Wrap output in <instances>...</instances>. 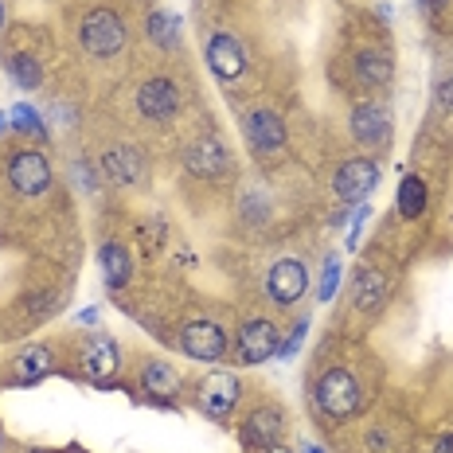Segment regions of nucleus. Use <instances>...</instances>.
I'll return each instance as SVG.
<instances>
[{
	"mask_svg": "<svg viewBox=\"0 0 453 453\" xmlns=\"http://www.w3.org/2000/svg\"><path fill=\"white\" fill-rule=\"evenodd\" d=\"M426 203H430L426 180H422V176H414V173H407V176L399 180V196H395V207H399V215H403L407 223H414V219H422Z\"/></svg>",
	"mask_w": 453,
	"mask_h": 453,
	"instance_id": "obj_23",
	"label": "nucleus"
},
{
	"mask_svg": "<svg viewBox=\"0 0 453 453\" xmlns=\"http://www.w3.org/2000/svg\"><path fill=\"white\" fill-rule=\"evenodd\" d=\"M98 317H102V309L90 305V309H82V313L74 317V320H79V325H87V328H94V325H98Z\"/></svg>",
	"mask_w": 453,
	"mask_h": 453,
	"instance_id": "obj_31",
	"label": "nucleus"
},
{
	"mask_svg": "<svg viewBox=\"0 0 453 453\" xmlns=\"http://www.w3.org/2000/svg\"><path fill=\"white\" fill-rule=\"evenodd\" d=\"M8 118H12V134H20V137H40V141L47 137L40 110H32L27 102H16V106L8 110Z\"/></svg>",
	"mask_w": 453,
	"mask_h": 453,
	"instance_id": "obj_26",
	"label": "nucleus"
},
{
	"mask_svg": "<svg viewBox=\"0 0 453 453\" xmlns=\"http://www.w3.org/2000/svg\"><path fill=\"white\" fill-rule=\"evenodd\" d=\"M8 134H12V118H8V110H4L0 113V137H8Z\"/></svg>",
	"mask_w": 453,
	"mask_h": 453,
	"instance_id": "obj_34",
	"label": "nucleus"
},
{
	"mask_svg": "<svg viewBox=\"0 0 453 453\" xmlns=\"http://www.w3.org/2000/svg\"><path fill=\"white\" fill-rule=\"evenodd\" d=\"M79 43L87 55H94V59H113V55L126 47V24H121V16L113 12V8L98 4L82 16Z\"/></svg>",
	"mask_w": 453,
	"mask_h": 453,
	"instance_id": "obj_2",
	"label": "nucleus"
},
{
	"mask_svg": "<svg viewBox=\"0 0 453 453\" xmlns=\"http://www.w3.org/2000/svg\"><path fill=\"white\" fill-rule=\"evenodd\" d=\"M281 430H286V418H281L278 407H254L247 414V422H242L239 438H242L247 449L258 453V449L273 446V441H281Z\"/></svg>",
	"mask_w": 453,
	"mask_h": 453,
	"instance_id": "obj_16",
	"label": "nucleus"
},
{
	"mask_svg": "<svg viewBox=\"0 0 453 453\" xmlns=\"http://www.w3.org/2000/svg\"><path fill=\"white\" fill-rule=\"evenodd\" d=\"M165 239H168V226H165V223H145V226H141V242H145V254H157Z\"/></svg>",
	"mask_w": 453,
	"mask_h": 453,
	"instance_id": "obj_28",
	"label": "nucleus"
},
{
	"mask_svg": "<svg viewBox=\"0 0 453 453\" xmlns=\"http://www.w3.org/2000/svg\"><path fill=\"white\" fill-rule=\"evenodd\" d=\"M305 453H325V449H320V446H305Z\"/></svg>",
	"mask_w": 453,
	"mask_h": 453,
	"instance_id": "obj_37",
	"label": "nucleus"
},
{
	"mask_svg": "<svg viewBox=\"0 0 453 453\" xmlns=\"http://www.w3.org/2000/svg\"><path fill=\"white\" fill-rule=\"evenodd\" d=\"M59 453H87V449H79V446H67V449H59Z\"/></svg>",
	"mask_w": 453,
	"mask_h": 453,
	"instance_id": "obj_36",
	"label": "nucleus"
},
{
	"mask_svg": "<svg viewBox=\"0 0 453 453\" xmlns=\"http://www.w3.org/2000/svg\"><path fill=\"white\" fill-rule=\"evenodd\" d=\"M51 180H55L51 160H47L43 153H35V149H24V153H16L12 160H8V184H12V192L24 196V200L47 196Z\"/></svg>",
	"mask_w": 453,
	"mask_h": 453,
	"instance_id": "obj_6",
	"label": "nucleus"
},
{
	"mask_svg": "<svg viewBox=\"0 0 453 453\" xmlns=\"http://www.w3.org/2000/svg\"><path fill=\"white\" fill-rule=\"evenodd\" d=\"M258 453H294L289 446H281V441H273V446H266V449H258Z\"/></svg>",
	"mask_w": 453,
	"mask_h": 453,
	"instance_id": "obj_35",
	"label": "nucleus"
},
{
	"mask_svg": "<svg viewBox=\"0 0 453 453\" xmlns=\"http://www.w3.org/2000/svg\"><path fill=\"white\" fill-rule=\"evenodd\" d=\"M372 219V207L367 203H356V215H352V231H348V239H344V247L348 250H356V242H360V231H364V223Z\"/></svg>",
	"mask_w": 453,
	"mask_h": 453,
	"instance_id": "obj_29",
	"label": "nucleus"
},
{
	"mask_svg": "<svg viewBox=\"0 0 453 453\" xmlns=\"http://www.w3.org/2000/svg\"><path fill=\"white\" fill-rule=\"evenodd\" d=\"M176 344H180V352L188 360H200V364H219L226 352H231V333L219 325V320L211 317H192L180 325V333H176Z\"/></svg>",
	"mask_w": 453,
	"mask_h": 453,
	"instance_id": "obj_1",
	"label": "nucleus"
},
{
	"mask_svg": "<svg viewBox=\"0 0 453 453\" xmlns=\"http://www.w3.org/2000/svg\"><path fill=\"white\" fill-rule=\"evenodd\" d=\"M340 278H344V262H340V254H328V258H325V266H320L317 289H313V297L320 301V305H328V301L336 297V289H340Z\"/></svg>",
	"mask_w": 453,
	"mask_h": 453,
	"instance_id": "obj_25",
	"label": "nucleus"
},
{
	"mask_svg": "<svg viewBox=\"0 0 453 453\" xmlns=\"http://www.w3.org/2000/svg\"><path fill=\"white\" fill-rule=\"evenodd\" d=\"M278 325L266 317H247L239 325V336H234V356H239V364L247 367H258V364H270L273 356H278Z\"/></svg>",
	"mask_w": 453,
	"mask_h": 453,
	"instance_id": "obj_5",
	"label": "nucleus"
},
{
	"mask_svg": "<svg viewBox=\"0 0 453 453\" xmlns=\"http://www.w3.org/2000/svg\"><path fill=\"white\" fill-rule=\"evenodd\" d=\"M184 168L192 176H200V180H219V176H226V168H231V153L223 149L219 137L203 134L184 149Z\"/></svg>",
	"mask_w": 453,
	"mask_h": 453,
	"instance_id": "obj_13",
	"label": "nucleus"
},
{
	"mask_svg": "<svg viewBox=\"0 0 453 453\" xmlns=\"http://www.w3.org/2000/svg\"><path fill=\"white\" fill-rule=\"evenodd\" d=\"M313 395H317V407L333 422H344V418H352V414H360V403H364L360 380H356L348 367H328V372L317 380Z\"/></svg>",
	"mask_w": 453,
	"mask_h": 453,
	"instance_id": "obj_3",
	"label": "nucleus"
},
{
	"mask_svg": "<svg viewBox=\"0 0 453 453\" xmlns=\"http://www.w3.org/2000/svg\"><path fill=\"white\" fill-rule=\"evenodd\" d=\"M180 87H176L173 79H165V74H157V79L141 82L137 90V110L141 118L149 121H173L176 113H180Z\"/></svg>",
	"mask_w": 453,
	"mask_h": 453,
	"instance_id": "obj_11",
	"label": "nucleus"
},
{
	"mask_svg": "<svg viewBox=\"0 0 453 453\" xmlns=\"http://www.w3.org/2000/svg\"><path fill=\"white\" fill-rule=\"evenodd\" d=\"M51 372H55V352L47 344H27L12 356V364H8V375H12L16 387H35Z\"/></svg>",
	"mask_w": 453,
	"mask_h": 453,
	"instance_id": "obj_15",
	"label": "nucleus"
},
{
	"mask_svg": "<svg viewBox=\"0 0 453 453\" xmlns=\"http://www.w3.org/2000/svg\"><path fill=\"white\" fill-rule=\"evenodd\" d=\"M98 266H102V281L110 289H126L134 278V254L121 242H102L98 247Z\"/></svg>",
	"mask_w": 453,
	"mask_h": 453,
	"instance_id": "obj_20",
	"label": "nucleus"
},
{
	"mask_svg": "<svg viewBox=\"0 0 453 453\" xmlns=\"http://www.w3.org/2000/svg\"><path fill=\"white\" fill-rule=\"evenodd\" d=\"M352 71H356V82H360V87L380 90V87H387V82H391L395 59H391L387 51H380V47H364V51H356Z\"/></svg>",
	"mask_w": 453,
	"mask_h": 453,
	"instance_id": "obj_18",
	"label": "nucleus"
},
{
	"mask_svg": "<svg viewBox=\"0 0 453 453\" xmlns=\"http://www.w3.org/2000/svg\"><path fill=\"white\" fill-rule=\"evenodd\" d=\"M434 453H453V434H441V438L434 441Z\"/></svg>",
	"mask_w": 453,
	"mask_h": 453,
	"instance_id": "obj_32",
	"label": "nucleus"
},
{
	"mask_svg": "<svg viewBox=\"0 0 453 453\" xmlns=\"http://www.w3.org/2000/svg\"><path fill=\"white\" fill-rule=\"evenodd\" d=\"M305 336H309V317H297V320H294V333H289V336L278 344V356H273V360H286V364H289V360H294V356L301 352Z\"/></svg>",
	"mask_w": 453,
	"mask_h": 453,
	"instance_id": "obj_27",
	"label": "nucleus"
},
{
	"mask_svg": "<svg viewBox=\"0 0 453 453\" xmlns=\"http://www.w3.org/2000/svg\"><path fill=\"white\" fill-rule=\"evenodd\" d=\"M8 74H12V82L20 90H40L43 87V67H40L35 55H24V51L8 55Z\"/></svg>",
	"mask_w": 453,
	"mask_h": 453,
	"instance_id": "obj_24",
	"label": "nucleus"
},
{
	"mask_svg": "<svg viewBox=\"0 0 453 453\" xmlns=\"http://www.w3.org/2000/svg\"><path fill=\"white\" fill-rule=\"evenodd\" d=\"M242 399V380L234 372H207L196 387V407L211 422H226Z\"/></svg>",
	"mask_w": 453,
	"mask_h": 453,
	"instance_id": "obj_4",
	"label": "nucleus"
},
{
	"mask_svg": "<svg viewBox=\"0 0 453 453\" xmlns=\"http://www.w3.org/2000/svg\"><path fill=\"white\" fill-rule=\"evenodd\" d=\"M102 173H106L113 184H141V176H145V157H141L134 145H113L102 153Z\"/></svg>",
	"mask_w": 453,
	"mask_h": 453,
	"instance_id": "obj_17",
	"label": "nucleus"
},
{
	"mask_svg": "<svg viewBox=\"0 0 453 453\" xmlns=\"http://www.w3.org/2000/svg\"><path fill=\"white\" fill-rule=\"evenodd\" d=\"M203 59L207 71L219 82H239L247 74V55H242V43L234 40L231 32H211L203 43Z\"/></svg>",
	"mask_w": 453,
	"mask_h": 453,
	"instance_id": "obj_9",
	"label": "nucleus"
},
{
	"mask_svg": "<svg viewBox=\"0 0 453 453\" xmlns=\"http://www.w3.org/2000/svg\"><path fill=\"white\" fill-rule=\"evenodd\" d=\"M82 375L94 383V387H106L113 375H118L121 367V352H118V340L113 336H90L87 344H82Z\"/></svg>",
	"mask_w": 453,
	"mask_h": 453,
	"instance_id": "obj_14",
	"label": "nucleus"
},
{
	"mask_svg": "<svg viewBox=\"0 0 453 453\" xmlns=\"http://www.w3.org/2000/svg\"><path fill=\"white\" fill-rule=\"evenodd\" d=\"M348 129H352V137L360 141L364 149H383L387 141H391L395 121L383 102H360V106L348 113Z\"/></svg>",
	"mask_w": 453,
	"mask_h": 453,
	"instance_id": "obj_10",
	"label": "nucleus"
},
{
	"mask_svg": "<svg viewBox=\"0 0 453 453\" xmlns=\"http://www.w3.org/2000/svg\"><path fill=\"white\" fill-rule=\"evenodd\" d=\"M305 289H309V270H305V262H301V258L286 254V258H278L270 266V273H266V297L273 301V305H281V309L297 305V301L305 297Z\"/></svg>",
	"mask_w": 453,
	"mask_h": 453,
	"instance_id": "obj_8",
	"label": "nucleus"
},
{
	"mask_svg": "<svg viewBox=\"0 0 453 453\" xmlns=\"http://www.w3.org/2000/svg\"><path fill=\"white\" fill-rule=\"evenodd\" d=\"M0 27H4V4H0Z\"/></svg>",
	"mask_w": 453,
	"mask_h": 453,
	"instance_id": "obj_38",
	"label": "nucleus"
},
{
	"mask_svg": "<svg viewBox=\"0 0 453 453\" xmlns=\"http://www.w3.org/2000/svg\"><path fill=\"white\" fill-rule=\"evenodd\" d=\"M145 35L153 40V47H165V51H176L184 40V24L173 8H153L145 16Z\"/></svg>",
	"mask_w": 453,
	"mask_h": 453,
	"instance_id": "obj_21",
	"label": "nucleus"
},
{
	"mask_svg": "<svg viewBox=\"0 0 453 453\" xmlns=\"http://www.w3.org/2000/svg\"><path fill=\"white\" fill-rule=\"evenodd\" d=\"M352 301H356V309H360V313H380L383 309V301H387V278L380 270H360L352 278Z\"/></svg>",
	"mask_w": 453,
	"mask_h": 453,
	"instance_id": "obj_22",
	"label": "nucleus"
},
{
	"mask_svg": "<svg viewBox=\"0 0 453 453\" xmlns=\"http://www.w3.org/2000/svg\"><path fill=\"white\" fill-rule=\"evenodd\" d=\"M375 184H380V165L372 157H348L333 173V192L344 203H367Z\"/></svg>",
	"mask_w": 453,
	"mask_h": 453,
	"instance_id": "obj_7",
	"label": "nucleus"
},
{
	"mask_svg": "<svg viewBox=\"0 0 453 453\" xmlns=\"http://www.w3.org/2000/svg\"><path fill=\"white\" fill-rule=\"evenodd\" d=\"M141 387H145L149 399L173 403L176 395H180V372L165 360H149L145 367H141Z\"/></svg>",
	"mask_w": 453,
	"mask_h": 453,
	"instance_id": "obj_19",
	"label": "nucleus"
},
{
	"mask_svg": "<svg viewBox=\"0 0 453 453\" xmlns=\"http://www.w3.org/2000/svg\"><path fill=\"white\" fill-rule=\"evenodd\" d=\"M418 8H422V12H426V16H434V12H438V8H446V0H418Z\"/></svg>",
	"mask_w": 453,
	"mask_h": 453,
	"instance_id": "obj_33",
	"label": "nucleus"
},
{
	"mask_svg": "<svg viewBox=\"0 0 453 453\" xmlns=\"http://www.w3.org/2000/svg\"><path fill=\"white\" fill-rule=\"evenodd\" d=\"M242 134H247V145L254 153H278L289 137L281 113H273L270 106H254L247 118H242Z\"/></svg>",
	"mask_w": 453,
	"mask_h": 453,
	"instance_id": "obj_12",
	"label": "nucleus"
},
{
	"mask_svg": "<svg viewBox=\"0 0 453 453\" xmlns=\"http://www.w3.org/2000/svg\"><path fill=\"white\" fill-rule=\"evenodd\" d=\"M438 106L453 113V79H446V82L438 87Z\"/></svg>",
	"mask_w": 453,
	"mask_h": 453,
	"instance_id": "obj_30",
	"label": "nucleus"
}]
</instances>
